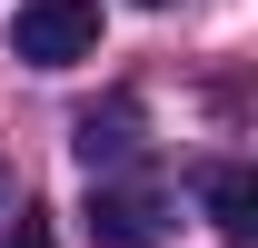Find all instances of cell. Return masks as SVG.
<instances>
[{"label":"cell","mask_w":258,"mask_h":248,"mask_svg":"<svg viewBox=\"0 0 258 248\" xmlns=\"http://www.w3.org/2000/svg\"><path fill=\"white\" fill-rule=\"evenodd\" d=\"M139 10H169V0H139Z\"/></svg>","instance_id":"7"},{"label":"cell","mask_w":258,"mask_h":248,"mask_svg":"<svg viewBox=\"0 0 258 248\" xmlns=\"http://www.w3.org/2000/svg\"><path fill=\"white\" fill-rule=\"evenodd\" d=\"M209 218H219V238H258V169H209Z\"/></svg>","instance_id":"4"},{"label":"cell","mask_w":258,"mask_h":248,"mask_svg":"<svg viewBox=\"0 0 258 248\" xmlns=\"http://www.w3.org/2000/svg\"><path fill=\"white\" fill-rule=\"evenodd\" d=\"M0 248H60V238H50V209H20V218H10V238H0Z\"/></svg>","instance_id":"5"},{"label":"cell","mask_w":258,"mask_h":248,"mask_svg":"<svg viewBox=\"0 0 258 248\" xmlns=\"http://www.w3.org/2000/svg\"><path fill=\"white\" fill-rule=\"evenodd\" d=\"M0 218H10V169H0Z\"/></svg>","instance_id":"6"},{"label":"cell","mask_w":258,"mask_h":248,"mask_svg":"<svg viewBox=\"0 0 258 248\" xmlns=\"http://www.w3.org/2000/svg\"><path fill=\"white\" fill-rule=\"evenodd\" d=\"M99 50V0H20V20H10V60L30 70H70Z\"/></svg>","instance_id":"1"},{"label":"cell","mask_w":258,"mask_h":248,"mask_svg":"<svg viewBox=\"0 0 258 248\" xmlns=\"http://www.w3.org/2000/svg\"><path fill=\"white\" fill-rule=\"evenodd\" d=\"M90 238H99V248H149V238H159V189L99 179V189H90Z\"/></svg>","instance_id":"3"},{"label":"cell","mask_w":258,"mask_h":248,"mask_svg":"<svg viewBox=\"0 0 258 248\" xmlns=\"http://www.w3.org/2000/svg\"><path fill=\"white\" fill-rule=\"evenodd\" d=\"M139 99H109V109H80V119H70V149H80V169H90V179H109V169H129V159H139Z\"/></svg>","instance_id":"2"}]
</instances>
